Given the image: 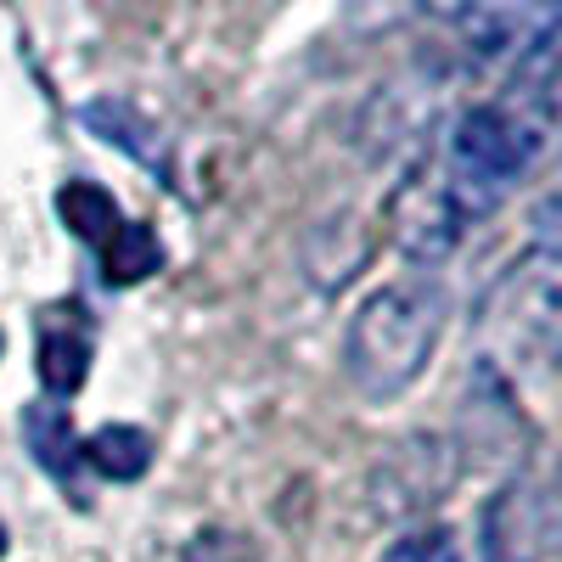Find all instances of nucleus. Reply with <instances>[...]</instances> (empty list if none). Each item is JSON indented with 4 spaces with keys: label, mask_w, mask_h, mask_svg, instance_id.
<instances>
[{
    "label": "nucleus",
    "mask_w": 562,
    "mask_h": 562,
    "mask_svg": "<svg viewBox=\"0 0 562 562\" xmlns=\"http://www.w3.org/2000/svg\"><path fill=\"white\" fill-rule=\"evenodd\" d=\"M57 214H63V225L74 231V237L90 243V248H108V237L124 225L113 192H108V186H97V180H68L63 192H57Z\"/></svg>",
    "instance_id": "9"
},
{
    "label": "nucleus",
    "mask_w": 562,
    "mask_h": 562,
    "mask_svg": "<svg viewBox=\"0 0 562 562\" xmlns=\"http://www.w3.org/2000/svg\"><path fill=\"white\" fill-rule=\"evenodd\" d=\"M422 7H428V12H439V18H461V7H467V0H422Z\"/></svg>",
    "instance_id": "16"
},
{
    "label": "nucleus",
    "mask_w": 562,
    "mask_h": 562,
    "mask_svg": "<svg viewBox=\"0 0 562 562\" xmlns=\"http://www.w3.org/2000/svg\"><path fill=\"white\" fill-rule=\"evenodd\" d=\"M85 371H90V338L74 333V326H45L40 333V383L57 400H68L85 389Z\"/></svg>",
    "instance_id": "12"
},
{
    "label": "nucleus",
    "mask_w": 562,
    "mask_h": 562,
    "mask_svg": "<svg viewBox=\"0 0 562 562\" xmlns=\"http://www.w3.org/2000/svg\"><path fill=\"white\" fill-rule=\"evenodd\" d=\"M461 45L479 63H529L562 34V0H467Z\"/></svg>",
    "instance_id": "5"
},
{
    "label": "nucleus",
    "mask_w": 562,
    "mask_h": 562,
    "mask_svg": "<svg viewBox=\"0 0 562 562\" xmlns=\"http://www.w3.org/2000/svg\"><path fill=\"white\" fill-rule=\"evenodd\" d=\"M389 225H394V248L416 265H439L445 254H456L461 231H467V214L456 209V198L445 192L439 175H416L400 186V198L389 209Z\"/></svg>",
    "instance_id": "6"
},
{
    "label": "nucleus",
    "mask_w": 562,
    "mask_h": 562,
    "mask_svg": "<svg viewBox=\"0 0 562 562\" xmlns=\"http://www.w3.org/2000/svg\"><path fill=\"white\" fill-rule=\"evenodd\" d=\"M529 231H535V248H546V254H557V259H562V180H557L551 192L535 203Z\"/></svg>",
    "instance_id": "15"
},
{
    "label": "nucleus",
    "mask_w": 562,
    "mask_h": 562,
    "mask_svg": "<svg viewBox=\"0 0 562 562\" xmlns=\"http://www.w3.org/2000/svg\"><path fill=\"white\" fill-rule=\"evenodd\" d=\"M484 562H562L557 479H518L484 506Z\"/></svg>",
    "instance_id": "4"
},
{
    "label": "nucleus",
    "mask_w": 562,
    "mask_h": 562,
    "mask_svg": "<svg viewBox=\"0 0 562 562\" xmlns=\"http://www.w3.org/2000/svg\"><path fill=\"white\" fill-rule=\"evenodd\" d=\"M79 124H85L90 135H102L108 147H119L124 158L164 169V153H158V130H153L147 119H140L130 102H119V97H97V102H85V108H79Z\"/></svg>",
    "instance_id": "8"
},
{
    "label": "nucleus",
    "mask_w": 562,
    "mask_h": 562,
    "mask_svg": "<svg viewBox=\"0 0 562 562\" xmlns=\"http://www.w3.org/2000/svg\"><path fill=\"white\" fill-rule=\"evenodd\" d=\"M540 153H546L540 135L524 124V113L512 102H479L450 124L439 180L467 220H484L512 186L529 175V164Z\"/></svg>",
    "instance_id": "3"
},
{
    "label": "nucleus",
    "mask_w": 562,
    "mask_h": 562,
    "mask_svg": "<svg viewBox=\"0 0 562 562\" xmlns=\"http://www.w3.org/2000/svg\"><path fill=\"white\" fill-rule=\"evenodd\" d=\"M23 434H29V450H34V461L45 467V473H57V479H68V473H74V461H79V439H74V428H68V416H63V411L34 405V411H29V422H23Z\"/></svg>",
    "instance_id": "13"
},
{
    "label": "nucleus",
    "mask_w": 562,
    "mask_h": 562,
    "mask_svg": "<svg viewBox=\"0 0 562 562\" xmlns=\"http://www.w3.org/2000/svg\"><path fill=\"white\" fill-rule=\"evenodd\" d=\"M0 557H7V524H0Z\"/></svg>",
    "instance_id": "17"
},
{
    "label": "nucleus",
    "mask_w": 562,
    "mask_h": 562,
    "mask_svg": "<svg viewBox=\"0 0 562 562\" xmlns=\"http://www.w3.org/2000/svg\"><path fill=\"white\" fill-rule=\"evenodd\" d=\"M389 562H456V535L450 529H422L389 551Z\"/></svg>",
    "instance_id": "14"
},
{
    "label": "nucleus",
    "mask_w": 562,
    "mask_h": 562,
    "mask_svg": "<svg viewBox=\"0 0 562 562\" xmlns=\"http://www.w3.org/2000/svg\"><path fill=\"white\" fill-rule=\"evenodd\" d=\"M85 461L97 467L102 479H113V484H135L153 467V439L140 434V428L113 422V428H97V434L85 439Z\"/></svg>",
    "instance_id": "10"
},
{
    "label": "nucleus",
    "mask_w": 562,
    "mask_h": 562,
    "mask_svg": "<svg viewBox=\"0 0 562 562\" xmlns=\"http://www.w3.org/2000/svg\"><path fill=\"white\" fill-rule=\"evenodd\" d=\"M506 102L524 113V124L540 135V147H562V34L518 68V85H512Z\"/></svg>",
    "instance_id": "7"
},
{
    "label": "nucleus",
    "mask_w": 562,
    "mask_h": 562,
    "mask_svg": "<svg viewBox=\"0 0 562 562\" xmlns=\"http://www.w3.org/2000/svg\"><path fill=\"white\" fill-rule=\"evenodd\" d=\"M445 310H450V299L434 276H411V281L378 288L349 321V344H344L349 383L366 400L405 394L439 349Z\"/></svg>",
    "instance_id": "1"
},
{
    "label": "nucleus",
    "mask_w": 562,
    "mask_h": 562,
    "mask_svg": "<svg viewBox=\"0 0 562 562\" xmlns=\"http://www.w3.org/2000/svg\"><path fill=\"white\" fill-rule=\"evenodd\" d=\"M484 366L506 383L551 378L562 366V259L546 248L518 254L479 304Z\"/></svg>",
    "instance_id": "2"
},
{
    "label": "nucleus",
    "mask_w": 562,
    "mask_h": 562,
    "mask_svg": "<svg viewBox=\"0 0 562 562\" xmlns=\"http://www.w3.org/2000/svg\"><path fill=\"white\" fill-rule=\"evenodd\" d=\"M164 270V243L153 225H119L108 248H102V276L113 288H135V281H147Z\"/></svg>",
    "instance_id": "11"
}]
</instances>
